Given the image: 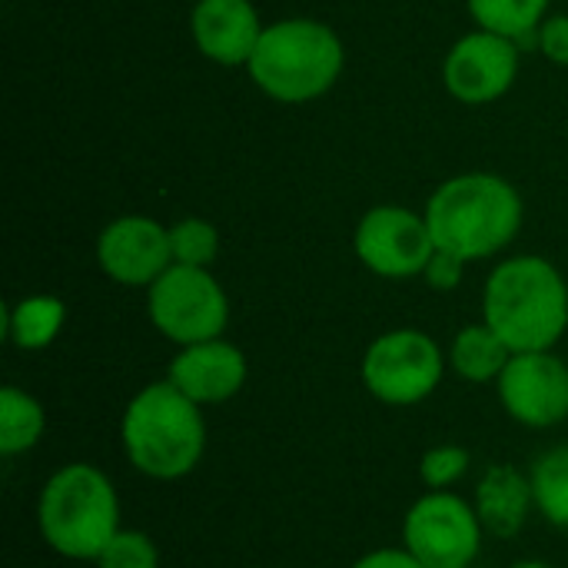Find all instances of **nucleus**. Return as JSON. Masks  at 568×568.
Masks as SVG:
<instances>
[{
    "instance_id": "4468645a",
    "label": "nucleus",
    "mask_w": 568,
    "mask_h": 568,
    "mask_svg": "<svg viewBox=\"0 0 568 568\" xmlns=\"http://www.w3.org/2000/svg\"><path fill=\"white\" fill-rule=\"evenodd\" d=\"M190 30L206 60L220 67H246L266 27L250 0H196Z\"/></svg>"
},
{
    "instance_id": "ddd939ff",
    "label": "nucleus",
    "mask_w": 568,
    "mask_h": 568,
    "mask_svg": "<svg viewBox=\"0 0 568 568\" xmlns=\"http://www.w3.org/2000/svg\"><path fill=\"white\" fill-rule=\"evenodd\" d=\"M246 356L240 346L220 339L180 346L173 356L166 379L190 396L196 406H223L246 386Z\"/></svg>"
},
{
    "instance_id": "4be33fe9",
    "label": "nucleus",
    "mask_w": 568,
    "mask_h": 568,
    "mask_svg": "<svg viewBox=\"0 0 568 568\" xmlns=\"http://www.w3.org/2000/svg\"><path fill=\"white\" fill-rule=\"evenodd\" d=\"M469 466H473V456L463 446L443 443V446H433V449L423 453V459H419V479H423L426 489L446 493L456 483H463V476L469 473Z\"/></svg>"
},
{
    "instance_id": "f03ea898",
    "label": "nucleus",
    "mask_w": 568,
    "mask_h": 568,
    "mask_svg": "<svg viewBox=\"0 0 568 568\" xmlns=\"http://www.w3.org/2000/svg\"><path fill=\"white\" fill-rule=\"evenodd\" d=\"M436 250L466 263L503 253L523 230V196L496 173H463L436 186L426 203Z\"/></svg>"
},
{
    "instance_id": "2eb2a0df",
    "label": "nucleus",
    "mask_w": 568,
    "mask_h": 568,
    "mask_svg": "<svg viewBox=\"0 0 568 568\" xmlns=\"http://www.w3.org/2000/svg\"><path fill=\"white\" fill-rule=\"evenodd\" d=\"M473 506L489 536L513 539L523 532L529 513L536 509L532 479L516 466H489L479 479Z\"/></svg>"
},
{
    "instance_id": "412c9836",
    "label": "nucleus",
    "mask_w": 568,
    "mask_h": 568,
    "mask_svg": "<svg viewBox=\"0 0 568 568\" xmlns=\"http://www.w3.org/2000/svg\"><path fill=\"white\" fill-rule=\"evenodd\" d=\"M170 250H173V263L210 266L220 253V233L213 223L190 216V220H180L176 226H170Z\"/></svg>"
},
{
    "instance_id": "7ed1b4c3",
    "label": "nucleus",
    "mask_w": 568,
    "mask_h": 568,
    "mask_svg": "<svg viewBox=\"0 0 568 568\" xmlns=\"http://www.w3.org/2000/svg\"><path fill=\"white\" fill-rule=\"evenodd\" d=\"M489 323L513 353L552 349L568 329V286L546 256H513L499 263L483 293Z\"/></svg>"
},
{
    "instance_id": "9d476101",
    "label": "nucleus",
    "mask_w": 568,
    "mask_h": 568,
    "mask_svg": "<svg viewBox=\"0 0 568 568\" xmlns=\"http://www.w3.org/2000/svg\"><path fill=\"white\" fill-rule=\"evenodd\" d=\"M496 393L509 419L526 429H552L568 419V363L552 349L513 353Z\"/></svg>"
},
{
    "instance_id": "dca6fc26",
    "label": "nucleus",
    "mask_w": 568,
    "mask_h": 568,
    "mask_svg": "<svg viewBox=\"0 0 568 568\" xmlns=\"http://www.w3.org/2000/svg\"><path fill=\"white\" fill-rule=\"evenodd\" d=\"M513 359V349L499 339V333L489 323H473L463 326L449 346V366L459 379L466 383H496Z\"/></svg>"
},
{
    "instance_id": "b1692460",
    "label": "nucleus",
    "mask_w": 568,
    "mask_h": 568,
    "mask_svg": "<svg viewBox=\"0 0 568 568\" xmlns=\"http://www.w3.org/2000/svg\"><path fill=\"white\" fill-rule=\"evenodd\" d=\"M463 273H466V260H459V256H453V253H446V250H436L423 276H426L429 290H436V293H453V290L463 283Z\"/></svg>"
},
{
    "instance_id": "f257e3e1",
    "label": "nucleus",
    "mask_w": 568,
    "mask_h": 568,
    "mask_svg": "<svg viewBox=\"0 0 568 568\" xmlns=\"http://www.w3.org/2000/svg\"><path fill=\"white\" fill-rule=\"evenodd\" d=\"M120 446L126 463L156 483L186 479L206 453V416L170 379L143 386L123 409Z\"/></svg>"
},
{
    "instance_id": "393cba45",
    "label": "nucleus",
    "mask_w": 568,
    "mask_h": 568,
    "mask_svg": "<svg viewBox=\"0 0 568 568\" xmlns=\"http://www.w3.org/2000/svg\"><path fill=\"white\" fill-rule=\"evenodd\" d=\"M536 43L546 53V60L568 67V17H549V20H542Z\"/></svg>"
},
{
    "instance_id": "0eeeda50",
    "label": "nucleus",
    "mask_w": 568,
    "mask_h": 568,
    "mask_svg": "<svg viewBox=\"0 0 568 568\" xmlns=\"http://www.w3.org/2000/svg\"><path fill=\"white\" fill-rule=\"evenodd\" d=\"M446 363L439 343L423 329H389L366 346L359 379L383 406H416L439 389Z\"/></svg>"
},
{
    "instance_id": "6ab92c4d",
    "label": "nucleus",
    "mask_w": 568,
    "mask_h": 568,
    "mask_svg": "<svg viewBox=\"0 0 568 568\" xmlns=\"http://www.w3.org/2000/svg\"><path fill=\"white\" fill-rule=\"evenodd\" d=\"M466 3H469V17L483 30L503 33L519 47L539 40V27L549 7V0H466Z\"/></svg>"
},
{
    "instance_id": "39448f33",
    "label": "nucleus",
    "mask_w": 568,
    "mask_h": 568,
    "mask_svg": "<svg viewBox=\"0 0 568 568\" xmlns=\"http://www.w3.org/2000/svg\"><path fill=\"white\" fill-rule=\"evenodd\" d=\"M346 67L343 40L333 27L290 17L263 30L246 70L253 83L280 103H310L333 90Z\"/></svg>"
},
{
    "instance_id": "6e6552de",
    "label": "nucleus",
    "mask_w": 568,
    "mask_h": 568,
    "mask_svg": "<svg viewBox=\"0 0 568 568\" xmlns=\"http://www.w3.org/2000/svg\"><path fill=\"white\" fill-rule=\"evenodd\" d=\"M483 523L456 493H423L403 519V549L426 568H469L483 552Z\"/></svg>"
},
{
    "instance_id": "1a4fd4ad",
    "label": "nucleus",
    "mask_w": 568,
    "mask_h": 568,
    "mask_svg": "<svg viewBox=\"0 0 568 568\" xmlns=\"http://www.w3.org/2000/svg\"><path fill=\"white\" fill-rule=\"evenodd\" d=\"M353 246L359 263L383 280L423 276L436 253L426 216L406 206H373L359 220Z\"/></svg>"
},
{
    "instance_id": "f8f14e48",
    "label": "nucleus",
    "mask_w": 568,
    "mask_h": 568,
    "mask_svg": "<svg viewBox=\"0 0 568 568\" xmlns=\"http://www.w3.org/2000/svg\"><path fill=\"white\" fill-rule=\"evenodd\" d=\"M97 263L120 286H153L170 266V230L150 216H120L97 236Z\"/></svg>"
},
{
    "instance_id": "423d86ee",
    "label": "nucleus",
    "mask_w": 568,
    "mask_h": 568,
    "mask_svg": "<svg viewBox=\"0 0 568 568\" xmlns=\"http://www.w3.org/2000/svg\"><path fill=\"white\" fill-rule=\"evenodd\" d=\"M146 316L170 343L193 346L223 336L230 300L206 266L173 263L153 286H146Z\"/></svg>"
},
{
    "instance_id": "aec40b11",
    "label": "nucleus",
    "mask_w": 568,
    "mask_h": 568,
    "mask_svg": "<svg viewBox=\"0 0 568 568\" xmlns=\"http://www.w3.org/2000/svg\"><path fill=\"white\" fill-rule=\"evenodd\" d=\"M529 479H532L539 516L556 529H568V446H556L542 453Z\"/></svg>"
},
{
    "instance_id": "20e7f679",
    "label": "nucleus",
    "mask_w": 568,
    "mask_h": 568,
    "mask_svg": "<svg viewBox=\"0 0 568 568\" xmlns=\"http://www.w3.org/2000/svg\"><path fill=\"white\" fill-rule=\"evenodd\" d=\"M37 529L50 552L70 562H97L120 526V496L93 463H67L47 476L37 496Z\"/></svg>"
},
{
    "instance_id": "a878e982",
    "label": "nucleus",
    "mask_w": 568,
    "mask_h": 568,
    "mask_svg": "<svg viewBox=\"0 0 568 568\" xmlns=\"http://www.w3.org/2000/svg\"><path fill=\"white\" fill-rule=\"evenodd\" d=\"M349 568H426L419 559H413L406 549H373L363 559H356Z\"/></svg>"
},
{
    "instance_id": "a211bd4d",
    "label": "nucleus",
    "mask_w": 568,
    "mask_h": 568,
    "mask_svg": "<svg viewBox=\"0 0 568 568\" xmlns=\"http://www.w3.org/2000/svg\"><path fill=\"white\" fill-rule=\"evenodd\" d=\"M47 433V413L43 406L23 393L20 386L0 389V456H20L30 453Z\"/></svg>"
},
{
    "instance_id": "f3484780",
    "label": "nucleus",
    "mask_w": 568,
    "mask_h": 568,
    "mask_svg": "<svg viewBox=\"0 0 568 568\" xmlns=\"http://www.w3.org/2000/svg\"><path fill=\"white\" fill-rule=\"evenodd\" d=\"M67 323V306L57 296H23L20 303L3 310V336L10 346L23 353L47 349Z\"/></svg>"
},
{
    "instance_id": "9b49d317",
    "label": "nucleus",
    "mask_w": 568,
    "mask_h": 568,
    "mask_svg": "<svg viewBox=\"0 0 568 568\" xmlns=\"http://www.w3.org/2000/svg\"><path fill=\"white\" fill-rule=\"evenodd\" d=\"M516 73H519V43L483 27L456 40L443 63L446 90L469 106H483L506 97L516 83Z\"/></svg>"
},
{
    "instance_id": "5701e85b",
    "label": "nucleus",
    "mask_w": 568,
    "mask_h": 568,
    "mask_svg": "<svg viewBox=\"0 0 568 568\" xmlns=\"http://www.w3.org/2000/svg\"><path fill=\"white\" fill-rule=\"evenodd\" d=\"M97 568H160L156 542L140 529H120L97 556Z\"/></svg>"
}]
</instances>
